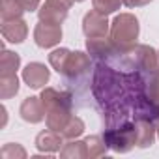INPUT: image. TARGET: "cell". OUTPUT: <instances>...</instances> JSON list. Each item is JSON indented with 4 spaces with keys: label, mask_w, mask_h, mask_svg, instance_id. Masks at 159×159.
I'll list each match as a JSON object with an SVG mask.
<instances>
[{
    "label": "cell",
    "mask_w": 159,
    "mask_h": 159,
    "mask_svg": "<svg viewBox=\"0 0 159 159\" xmlns=\"http://www.w3.org/2000/svg\"><path fill=\"white\" fill-rule=\"evenodd\" d=\"M17 2L25 8V11H34L39 8V0H17Z\"/></svg>",
    "instance_id": "603a6c76"
},
{
    "label": "cell",
    "mask_w": 159,
    "mask_h": 159,
    "mask_svg": "<svg viewBox=\"0 0 159 159\" xmlns=\"http://www.w3.org/2000/svg\"><path fill=\"white\" fill-rule=\"evenodd\" d=\"M19 66H21V56L17 52H11V51L4 49L2 56H0V77H4V75H17Z\"/></svg>",
    "instance_id": "5bb4252c"
},
{
    "label": "cell",
    "mask_w": 159,
    "mask_h": 159,
    "mask_svg": "<svg viewBox=\"0 0 159 159\" xmlns=\"http://www.w3.org/2000/svg\"><path fill=\"white\" fill-rule=\"evenodd\" d=\"M69 54H71L69 49H56V51H52V52L49 54V62H51V66H52L58 73H62V71H64V66H66V62H67V58H69Z\"/></svg>",
    "instance_id": "ffe728a7"
},
{
    "label": "cell",
    "mask_w": 159,
    "mask_h": 159,
    "mask_svg": "<svg viewBox=\"0 0 159 159\" xmlns=\"http://www.w3.org/2000/svg\"><path fill=\"white\" fill-rule=\"evenodd\" d=\"M94 4V10L103 13V15H109V13H114L116 10H120V4L122 0H92Z\"/></svg>",
    "instance_id": "7402d4cb"
},
{
    "label": "cell",
    "mask_w": 159,
    "mask_h": 159,
    "mask_svg": "<svg viewBox=\"0 0 159 159\" xmlns=\"http://www.w3.org/2000/svg\"><path fill=\"white\" fill-rule=\"evenodd\" d=\"M83 133H84V122H83V118L71 116V120L67 122V125L62 131V137L67 139V140H73V139H79Z\"/></svg>",
    "instance_id": "d6986e66"
},
{
    "label": "cell",
    "mask_w": 159,
    "mask_h": 159,
    "mask_svg": "<svg viewBox=\"0 0 159 159\" xmlns=\"http://www.w3.org/2000/svg\"><path fill=\"white\" fill-rule=\"evenodd\" d=\"M0 112H2V127H6V124H8V111H6L4 105L0 107Z\"/></svg>",
    "instance_id": "d4e9b609"
},
{
    "label": "cell",
    "mask_w": 159,
    "mask_h": 159,
    "mask_svg": "<svg viewBox=\"0 0 159 159\" xmlns=\"http://www.w3.org/2000/svg\"><path fill=\"white\" fill-rule=\"evenodd\" d=\"M139 19L131 13H120L111 23V39L120 51H127L137 45Z\"/></svg>",
    "instance_id": "6da1fadb"
},
{
    "label": "cell",
    "mask_w": 159,
    "mask_h": 159,
    "mask_svg": "<svg viewBox=\"0 0 159 159\" xmlns=\"http://www.w3.org/2000/svg\"><path fill=\"white\" fill-rule=\"evenodd\" d=\"M152 0H122V4H125L127 8H137V6H146Z\"/></svg>",
    "instance_id": "cb8c5ba5"
},
{
    "label": "cell",
    "mask_w": 159,
    "mask_h": 159,
    "mask_svg": "<svg viewBox=\"0 0 159 159\" xmlns=\"http://www.w3.org/2000/svg\"><path fill=\"white\" fill-rule=\"evenodd\" d=\"M155 124L152 120H135V139L139 148H148L153 144L155 139Z\"/></svg>",
    "instance_id": "7c38bea8"
},
{
    "label": "cell",
    "mask_w": 159,
    "mask_h": 159,
    "mask_svg": "<svg viewBox=\"0 0 159 159\" xmlns=\"http://www.w3.org/2000/svg\"><path fill=\"white\" fill-rule=\"evenodd\" d=\"M73 2H84V0H73Z\"/></svg>",
    "instance_id": "4316f807"
},
{
    "label": "cell",
    "mask_w": 159,
    "mask_h": 159,
    "mask_svg": "<svg viewBox=\"0 0 159 159\" xmlns=\"http://www.w3.org/2000/svg\"><path fill=\"white\" fill-rule=\"evenodd\" d=\"M86 148H88V157H99V155H105L107 150H109V144L105 142V137L101 135H92V137H86Z\"/></svg>",
    "instance_id": "e0dca14e"
},
{
    "label": "cell",
    "mask_w": 159,
    "mask_h": 159,
    "mask_svg": "<svg viewBox=\"0 0 159 159\" xmlns=\"http://www.w3.org/2000/svg\"><path fill=\"white\" fill-rule=\"evenodd\" d=\"M19 92V79L17 75H4L0 77V98L10 99Z\"/></svg>",
    "instance_id": "2e32d148"
},
{
    "label": "cell",
    "mask_w": 159,
    "mask_h": 159,
    "mask_svg": "<svg viewBox=\"0 0 159 159\" xmlns=\"http://www.w3.org/2000/svg\"><path fill=\"white\" fill-rule=\"evenodd\" d=\"M23 13H25V8L17 2V0H2V6H0V15H2V21L17 19Z\"/></svg>",
    "instance_id": "ac0fdd59"
},
{
    "label": "cell",
    "mask_w": 159,
    "mask_h": 159,
    "mask_svg": "<svg viewBox=\"0 0 159 159\" xmlns=\"http://www.w3.org/2000/svg\"><path fill=\"white\" fill-rule=\"evenodd\" d=\"M19 114H21V118H23L25 122H28V124H39V122L47 116L41 98H26V99L21 103Z\"/></svg>",
    "instance_id": "ba28073f"
},
{
    "label": "cell",
    "mask_w": 159,
    "mask_h": 159,
    "mask_svg": "<svg viewBox=\"0 0 159 159\" xmlns=\"http://www.w3.org/2000/svg\"><path fill=\"white\" fill-rule=\"evenodd\" d=\"M0 157L2 159H25L26 157V150L21 146V144H13V142H10V144H4V148L0 150Z\"/></svg>",
    "instance_id": "44dd1931"
},
{
    "label": "cell",
    "mask_w": 159,
    "mask_h": 159,
    "mask_svg": "<svg viewBox=\"0 0 159 159\" xmlns=\"http://www.w3.org/2000/svg\"><path fill=\"white\" fill-rule=\"evenodd\" d=\"M60 39H62V28H60V25L45 23V21H39L36 25V28H34V41H36L38 47L51 49L56 43H60Z\"/></svg>",
    "instance_id": "3957f363"
},
{
    "label": "cell",
    "mask_w": 159,
    "mask_h": 159,
    "mask_svg": "<svg viewBox=\"0 0 159 159\" xmlns=\"http://www.w3.org/2000/svg\"><path fill=\"white\" fill-rule=\"evenodd\" d=\"M2 36H4V39H8L11 43H23L26 39V36H28L26 21H23L21 17L2 21Z\"/></svg>",
    "instance_id": "9c48e42d"
},
{
    "label": "cell",
    "mask_w": 159,
    "mask_h": 159,
    "mask_svg": "<svg viewBox=\"0 0 159 159\" xmlns=\"http://www.w3.org/2000/svg\"><path fill=\"white\" fill-rule=\"evenodd\" d=\"M41 101L47 111L52 109H73V94L66 90H56V88H45L41 92Z\"/></svg>",
    "instance_id": "52a82bcc"
},
{
    "label": "cell",
    "mask_w": 159,
    "mask_h": 159,
    "mask_svg": "<svg viewBox=\"0 0 159 159\" xmlns=\"http://www.w3.org/2000/svg\"><path fill=\"white\" fill-rule=\"evenodd\" d=\"M66 77L67 84H77V86H83L88 81V75H90V56L83 51H75L69 54L64 71L60 73Z\"/></svg>",
    "instance_id": "7a4b0ae2"
},
{
    "label": "cell",
    "mask_w": 159,
    "mask_h": 159,
    "mask_svg": "<svg viewBox=\"0 0 159 159\" xmlns=\"http://www.w3.org/2000/svg\"><path fill=\"white\" fill-rule=\"evenodd\" d=\"M60 157H88V148L86 142L83 140H69L67 144H64V148L60 150Z\"/></svg>",
    "instance_id": "9a60e30c"
},
{
    "label": "cell",
    "mask_w": 159,
    "mask_h": 159,
    "mask_svg": "<svg viewBox=\"0 0 159 159\" xmlns=\"http://www.w3.org/2000/svg\"><path fill=\"white\" fill-rule=\"evenodd\" d=\"M83 32L86 38H107L109 34V21L107 15L90 10L83 19Z\"/></svg>",
    "instance_id": "277c9868"
},
{
    "label": "cell",
    "mask_w": 159,
    "mask_h": 159,
    "mask_svg": "<svg viewBox=\"0 0 159 159\" xmlns=\"http://www.w3.org/2000/svg\"><path fill=\"white\" fill-rule=\"evenodd\" d=\"M67 10L66 6L58 4V2H52V0H47V2L39 8V21H45V23H54V25H62L67 17Z\"/></svg>",
    "instance_id": "30bf717a"
},
{
    "label": "cell",
    "mask_w": 159,
    "mask_h": 159,
    "mask_svg": "<svg viewBox=\"0 0 159 159\" xmlns=\"http://www.w3.org/2000/svg\"><path fill=\"white\" fill-rule=\"evenodd\" d=\"M23 79H25V83L38 90V88H43L47 83H49V79H51V71L45 64L41 62H30L25 69H23Z\"/></svg>",
    "instance_id": "5b68a950"
},
{
    "label": "cell",
    "mask_w": 159,
    "mask_h": 159,
    "mask_svg": "<svg viewBox=\"0 0 159 159\" xmlns=\"http://www.w3.org/2000/svg\"><path fill=\"white\" fill-rule=\"evenodd\" d=\"M52 2H58V4H62V6H66V8H71L73 0H52Z\"/></svg>",
    "instance_id": "484cf974"
},
{
    "label": "cell",
    "mask_w": 159,
    "mask_h": 159,
    "mask_svg": "<svg viewBox=\"0 0 159 159\" xmlns=\"http://www.w3.org/2000/svg\"><path fill=\"white\" fill-rule=\"evenodd\" d=\"M45 120H47V127L49 129L62 133L64 127L67 125V122L71 120V109H52V111H47Z\"/></svg>",
    "instance_id": "4fadbf2b"
},
{
    "label": "cell",
    "mask_w": 159,
    "mask_h": 159,
    "mask_svg": "<svg viewBox=\"0 0 159 159\" xmlns=\"http://www.w3.org/2000/svg\"><path fill=\"white\" fill-rule=\"evenodd\" d=\"M62 144H64V137H62V133L52 131V129H49V127H47L45 131H41V133L36 137V146H38L39 152L52 153V152L60 150Z\"/></svg>",
    "instance_id": "8fae6325"
},
{
    "label": "cell",
    "mask_w": 159,
    "mask_h": 159,
    "mask_svg": "<svg viewBox=\"0 0 159 159\" xmlns=\"http://www.w3.org/2000/svg\"><path fill=\"white\" fill-rule=\"evenodd\" d=\"M86 49H88V54L98 62H109L118 52V47L112 43V39H107V38H88Z\"/></svg>",
    "instance_id": "8992f818"
}]
</instances>
